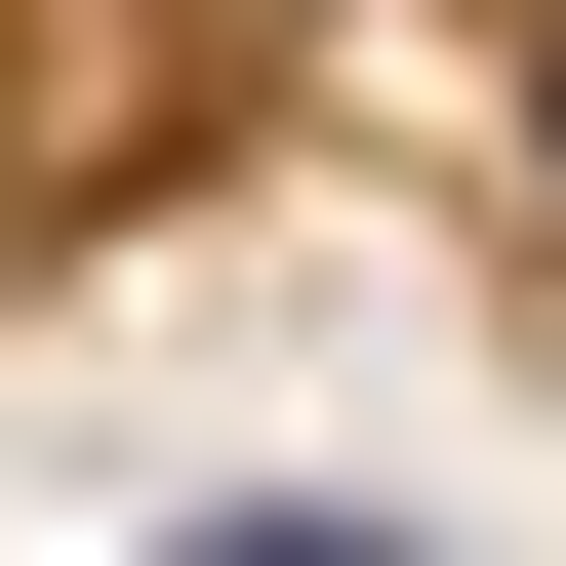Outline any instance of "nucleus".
I'll return each mask as SVG.
<instances>
[{
    "instance_id": "f03ea898",
    "label": "nucleus",
    "mask_w": 566,
    "mask_h": 566,
    "mask_svg": "<svg viewBox=\"0 0 566 566\" xmlns=\"http://www.w3.org/2000/svg\"><path fill=\"white\" fill-rule=\"evenodd\" d=\"M526 202H566V41H526Z\"/></svg>"
},
{
    "instance_id": "f257e3e1",
    "label": "nucleus",
    "mask_w": 566,
    "mask_h": 566,
    "mask_svg": "<svg viewBox=\"0 0 566 566\" xmlns=\"http://www.w3.org/2000/svg\"><path fill=\"white\" fill-rule=\"evenodd\" d=\"M163 566H446V526H365V485H243V526H163Z\"/></svg>"
}]
</instances>
